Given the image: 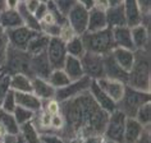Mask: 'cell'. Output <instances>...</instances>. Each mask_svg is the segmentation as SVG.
I'll list each match as a JSON object with an SVG mask.
<instances>
[{
	"label": "cell",
	"mask_w": 151,
	"mask_h": 143,
	"mask_svg": "<svg viewBox=\"0 0 151 143\" xmlns=\"http://www.w3.org/2000/svg\"><path fill=\"white\" fill-rule=\"evenodd\" d=\"M65 125L60 135L67 141H80L86 137L103 135L109 114L105 112L87 92L60 102Z\"/></svg>",
	"instance_id": "1"
},
{
	"label": "cell",
	"mask_w": 151,
	"mask_h": 143,
	"mask_svg": "<svg viewBox=\"0 0 151 143\" xmlns=\"http://www.w3.org/2000/svg\"><path fill=\"white\" fill-rule=\"evenodd\" d=\"M128 86L145 92L151 89L150 50H134V63L128 72Z\"/></svg>",
	"instance_id": "2"
},
{
	"label": "cell",
	"mask_w": 151,
	"mask_h": 143,
	"mask_svg": "<svg viewBox=\"0 0 151 143\" xmlns=\"http://www.w3.org/2000/svg\"><path fill=\"white\" fill-rule=\"evenodd\" d=\"M81 39L86 52L105 56L110 54L114 49V41H113L110 28H105L96 32H86L81 36Z\"/></svg>",
	"instance_id": "3"
},
{
	"label": "cell",
	"mask_w": 151,
	"mask_h": 143,
	"mask_svg": "<svg viewBox=\"0 0 151 143\" xmlns=\"http://www.w3.org/2000/svg\"><path fill=\"white\" fill-rule=\"evenodd\" d=\"M150 100H151L150 92L141 91V89L133 88L127 84L122 100L116 104V109L122 111L127 118H134L138 109L143 104L150 102Z\"/></svg>",
	"instance_id": "4"
},
{
	"label": "cell",
	"mask_w": 151,
	"mask_h": 143,
	"mask_svg": "<svg viewBox=\"0 0 151 143\" xmlns=\"http://www.w3.org/2000/svg\"><path fill=\"white\" fill-rule=\"evenodd\" d=\"M3 72H5L8 74L22 73L32 78L33 76L31 69V56L26 51L16 50V49H12L9 46L5 64L3 66Z\"/></svg>",
	"instance_id": "5"
},
{
	"label": "cell",
	"mask_w": 151,
	"mask_h": 143,
	"mask_svg": "<svg viewBox=\"0 0 151 143\" xmlns=\"http://www.w3.org/2000/svg\"><path fill=\"white\" fill-rule=\"evenodd\" d=\"M127 116L120 110H114L108 116V122L105 125L103 137L106 139H111L118 143H123L124 138V128H126Z\"/></svg>",
	"instance_id": "6"
},
{
	"label": "cell",
	"mask_w": 151,
	"mask_h": 143,
	"mask_svg": "<svg viewBox=\"0 0 151 143\" xmlns=\"http://www.w3.org/2000/svg\"><path fill=\"white\" fill-rule=\"evenodd\" d=\"M91 81L88 77L83 76L82 78L77 81H70L67 86H64L62 88L55 89V96L54 99L58 100L59 102H65L68 100H72L74 97L82 95V93L87 92L91 84Z\"/></svg>",
	"instance_id": "7"
},
{
	"label": "cell",
	"mask_w": 151,
	"mask_h": 143,
	"mask_svg": "<svg viewBox=\"0 0 151 143\" xmlns=\"http://www.w3.org/2000/svg\"><path fill=\"white\" fill-rule=\"evenodd\" d=\"M46 56L52 69H62L63 64L68 56L65 50V42H63L59 37H50L46 49Z\"/></svg>",
	"instance_id": "8"
},
{
	"label": "cell",
	"mask_w": 151,
	"mask_h": 143,
	"mask_svg": "<svg viewBox=\"0 0 151 143\" xmlns=\"http://www.w3.org/2000/svg\"><path fill=\"white\" fill-rule=\"evenodd\" d=\"M82 69L86 77L90 79L97 81L104 77V61L103 56L91 54V52H85V55L81 58Z\"/></svg>",
	"instance_id": "9"
},
{
	"label": "cell",
	"mask_w": 151,
	"mask_h": 143,
	"mask_svg": "<svg viewBox=\"0 0 151 143\" xmlns=\"http://www.w3.org/2000/svg\"><path fill=\"white\" fill-rule=\"evenodd\" d=\"M5 32H6L8 41H9V46L12 49L21 50V51H26L29 41L37 33L35 31H32V29L24 27V26H21V27L14 28V29H8Z\"/></svg>",
	"instance_id": "10"
},
{
	"label": "cell",
	"mask_w": 151,
	"mask_h": 143,
	"mask_svg": "<svg viewBox=\"0 0 151 143\" xmlns=\"http://www.w3.org/2000/svg\"><path fill=\"white\" fill-rule=\"evenodd\" d=\"M87 22H88V9L80 4L76 6L67 16V23L73 28L77 36H82L87 32Z\"/></svg>",
	"instance_id": "11"
},
{
	"label": "cell",
	"mask_w": 151,
	"mask_h": 143,
	"mask_svg": "<svg viewBox=\"0 0 151 143\" xmlns=\"http://www.w3.org/2000/svg\"><path fill=\"white\" fill-rule=\"evenodd\" d=\"M96 83L99 84V87L103 89L115 104H118L119 101L122 100L124 91H126V86H127L126 83H123V82H120V81L109 79V78H105V77L97 79Z\"/></svg>",
	"instance_id": "12"
},
{
	"label": "cell",
	"mask_w": 151,
	"mask_h": 143,
	"mask_svg": "<svg viewBox=\"0 0 151 143\" xmlns=\"http://www.w3.org/2000/svg\"><path fill=\"white\" fill-rule=\"evenodd\" d=\"M103 61H104V77L105 78L120 81V82H123V83L127 84L128 73L122 66H119L118 64H116V61L113 59L111 54L103 56Z\"/></svg>",
	"instance_id": "13"
},
{
	"label": "cell",
	"mask_w": 151,
	"mask_h": 143,
	"mask_svg": "<svg viewBox=\"0 0 151 143\" xmlns=\"http://www.w3.org/2000/svg\"><path fill=\"white\" fill-rule=\"evenodd\" d=\"M88 93L91 95L92 99L95 100V102L99 105L105 112L110 114V112L116 110V104L99 87V84L96 83V81H93V79L91 81V84H90V88H88Z\"/></svg>",
	"instance_id": "14"
},
{
	"label": "cell",
	"mask_w": 151,
	"mask_h": 143,
	"mask_svg": "<svg viewBox=\"0 0 151 143\" xmlns=\"http://www.w3.org/2000/svg\"><path fill=\"white\" fill-rule=\"evenodd\" d=\"M134 50H150V27L138 24L131 28Z\"/></svg>",
	"instance_id": "15"
},
{
	"label": "cell",
	"mask_w": 151,
	"mask_h": 143,
	"mask_svg": "<svg viewBox=\"0 0 151 143\" xmlns=\"http://www.w3.org/2000/svg\"><path fill=\"white\" fill-rule=\"evenodd\" d=\"M149 128H145L142 124H139L134 118H127L126 128H124V138L123 143H137L145 132Z\"/></svg>",
	"instance_id": "16"
},
{
	"label": "cell",
	"mask_w": 151,
	"mask_h": 143,
	"mask_svg": "<svg viewBox=\"0 0 151 143\" xmlns=\"http://www.w3.org/2000/svg\"><path fill=\"white\" fill-rule=\"evenodd\" d=\"M31 69H32V76L47 79L50 73L52 72V68L50 65L46 56V52L42 54L31 56Z\"/></svg>",
	"instance_id": "17"
},
{
	"label": "cell",
	"mask_w": 151,
	"mask_h": 143,
	"mask_svg": "<svg viewBox=\"0 0 151 143\" xmlns=\"http://www.w3.org/2000/svg\"><path fill=\"white\" fill-rule=\"evenodd\" d=\"M111 36H113V41H114V47L134 50L132 35H131V28L128 26L111 28Z\"/></svg>",
	"instance_id": "18"
},
{
	"label": "cell",
	"mask_w": 151,
	"mask_h": 143,
	"mask_svg": "<svg viewBox=\"0 0 151 143\" xmlns=\"http://www.w3.org/2000/svg\"><path fill=\"white\" fill-rule=\"evenodd\" d=\"M14 95H16L17 106L28 109L35 114L42 110V101L32 92H14Z\"/></svg>",
	"instance_id": "19"
},
{
	"label": "cell",
	"mask_w": 151,
	"mask_h": 143,
	"mask_svg": "<svg viewBox=\"0 0 151 143\" xmlns=\"http://www.w3.org/2000/svg\"><path fill=\"white\" fill-rule=\"evenodd\" d=\"M32 93L36 95L41 101L54 99L55 88L49 83L47 79L39 77H32Z\"/></svg>",
	"instance_id": "20"
},
{
	"label": "cell",
	"mask_w": 151,
	"mask_h": 143,
	"mask_svg": "<svg viewBox=\"0 0 151 143\" xmlns=\"http://www.w3.org/2000/svg\"><path fill=\"white\" fill-rule=\"evenodd\" d=\"M123 9H124V16H126L127 26L129 28L142 23L143 16H142L139 8H138L137 1H136V0H124Z\"/></svg>",
	"instance_id": "21"
},
{
	"label": "cell",
	"mask_w": 151,
	"mask_h": 143,
	"mask_svg": "<svg viewBox=\"0 0 151 143\" xmlns=\"http://www.w3.org/2000/svg\"><path fill=\"white\" fill-rule=\"evenodd\" d=\"M111 56L116 61L119 66H122L124 70L129 72L132 65L134 63V50H128V49H122V47H114L111 50Z\"/></svg>",
	"instance_id": "22"
},
{
	"label": "cell",
	"mask_w": 151,
	"mask_h": 143,
	"mask_svg": "<svg viewBox=\"0 0 151 143\" xmlns=\"http://www.w3.org/2000/svg\"><path fill=\"white\" fill-rule=\"evenodd\" d=\"M9 88L14 92H32V78L22 73L9 74Z\"/></svg>",
	"instance_id": "23"
},
{
	"label": "cell",
	"mask_w": 151,
	"mask_h": 143,
	"mask_svg": "<svg viewBox=\"0 0 151 143\" xmlns=\"http://www.w3.org/2000/svg\"><path fill=\"white\" fill-rule=\"evenodd\" d=\"M21 26H23V23H22V18L18 10L4 9L0 12V27L4 31L18 28Z\"/></svg>",
	"instance_id": "24"
},
{
	"label": "cell",
	"mask_w": 151,
	"mask_h": 143,
	"mask_svg": "<svg viewBox=\"0 0 151 143\" xmlns=\"http://www.w3.org/2000/svg\"><path fill=\"white\" fill-rule=\"evenodd\" d=\"M62 69L65 72V74L69 77L70 81H77L85 76L83 69H82L81 59L73 58V56H69V55L65 58V61H64Z\"/></svg>",
	"instance_id": "25"
},
{
	"label": "cell",
	"mask_w": 151,
	"mask_h": 143,
	"mask_svg": "<svg viewBox=\"0 0 151 143\" xmlns=\"http://www.w3.org/2000/svg\"><path fill=\"white\" fill-rule=\"evenodd\" d=\"M49 40H50V37L44 35L42 32H37L36 35L32 37V40L29 41L28 46H27V49H26V52H27L29 56L42 54V52H45L46 49H47Z\"/></svg>",
	"instance_id": "26"
},
{
	"label": "cell",
	"mask_w": 151,
	"mask_h": 143,
	"mask_svg": "<svg viewBox=\"0 0 151 143\" xmlns=\"http://www.w3.org/2000/svg\"><path fill=\"white\" fill-rule=\"evenodd\" d=\"M105 17H106V23L108 28H115V27H122V26H127L126 16H124V9L123 5L119 6H110L106 12H105Z\"/></svg>",
	"instance_id": "27"
},
{
	"label": "cell",
	"mask_w": 151,
	"mask_h": 143,
	"mask_svg": "<svg viewBox=\"0 0 151 143\" xmlns=\"http://www.w3.org/2000/svg\"><path fill=\"white\" fill-rule=\"evenodd\" d=\"M108 28L105 12L91 8L88 10V22H87V32H96Z\"/></svg>",
	"instance_id": "28"
},
{
	"label": "cell",
	"mask_w": 151,
	"mask_h": 143,
	"mask_svg": "<svg viewBox=\"0 0 151 143\" xmlns=\"http://www.w3.org/2000/svg\"><path fill=\"white\" fill-rule=\"evenodd\" d=\"M19 135L26 143H41V134L33 122H28L21 125Z\"/></svg>",
	"instance_id": "29"
},
{
	"label": "cell",
	"mask_w": 151,
	"mask_h": 143,
	"mask_svg": "<svg viewBox=\"0 0 151 143\" xmlns=\"http://www.w3.org/2000/svg\"><path fill=\"white\" fill-rule=\"evenodd\" d=\"M0 124L4 127L8 135H13V137L19 135V125L17 124L12 112L4 111L3 109H0Z\"/></svg>",
	"instance_id": "30"
},
{
	"label": "cell",
	"mask_w": 151,
	"mask_h": 143,
	"mask_svg": "<svg viewBox=\"0 0 151 143\" xmlns=\"http://www.w3.org/2000/svg\"><path fill=\"white\" fill-rule=\"evenodd\" d=\"M17 10H18V13H19V16L22 18V23H23L24 27L32 29V31H35V32H40V29H41L40 21L36 19V17L33 16V13L28 12L27 8H26L24 4H23V1L19 4Z\"/></svg>",
	"instance_id": "31"
},
{
	"label": "cell",
	"mask_w": 151,
	"mask_h": 143,
	"mask_svg": "<svg viewBox=\"0 0 151 143\" xmlns=\"http://www.w3.org/2000/svg\"><path fill=\"white\" fill-rule=\"evenodd\" d=\"M65 50H67V54L69 56L81 59L82 56L85 55V52H86L81 36H74L72 40H69L68 42H65Z\"/></svg>",
	"instance_id": "32"
},
{
	"label": "cell",
	"mask_w": 151,
	"mask_h": 143,
	"mask_svg": "<svg viewBox=\"0 0 151 143\" xmlns=\"http://www.w3.org/2000/svg\"><path fill=\"white\" fill-rule=\"evenodd\" d=\"M47 81L55 89L62 88L70 82L69 77L67 76L65 72H64L63 69H52V72L50 73V76H49V78H47Z\"/></svg>",
	"instance_id": "33"
},
{
	"label": "cell",
	"mask_w": 151,
	"mask_h": 143,
	"mask_svg": "<svg viewBox=\"0 0 151 143\" xmlns=\"http://www.w3.org/2000/svg\"><path fill=\"white\" fill-rule=\"evenodd\" d=\"M134 119L137 120L139 124H142L145 128H150V123H151V102L143 104L142 106L137 110V112H136Z\"/></svg>",
	"instance_id": "34"
},
{
	"label": "cell",
	"mask_w": 151,
	"mask_h": 143,
	"mask_svg": "<svg viewBox=\"0 0 151 143\" xmlns=\"http://www.w3.org/2000/svg\"><path fill=\"white\" fill-rule=\"evenodd\" d=\"M14 119H16V122L18 125H23V124L28 123V122H32L33 118H35V112L28 110V109H24V107H21V106H17L14 109V111L12 112Z\"/></svg>",
	"instance_id": "35"
},
{
	"label": "cell",
	"mask_w": 151,
	"mask_h": 143,
	"mask_svg": "<svg viewBox=\"0 0 151 143\" xmlns=\"http://www.w3.org/2000/svg\"><path fill=\"white\" fill-rule=\"evenodd\" d=\"M9 50V41L6 37V32L0 27V70H3V66L5 64V59Z\"/></svg>",
	"instance_id": "36"
},
{
	"label": "cell",
	"mask_w": 151,
	"mask_h": 143,
	"mask_svg": "<svg viewBox=\"0 0 151 143\" xmlns=\"http://www.w3.org/2000/svg\"><path fill=\"white\" fill-rule=\"evenodd\" d=\"M54 5L56 6V9L67 18V16L69 14V12L76 6L77 1L76 0H52Z\"/></svg>",
	"instance_id": "37"
},
{
	"label": "cell",
	"mask_w": 151,
	"mask_h": 143,
	"mask_svg": "<svg viewBox=\"0 0 151 143\" xmlns=\"http://www.w3.org/2000/svg\"><path fill=\"white\" fill-rule=\"evenodd\" d=\"M17 107V102H16V95H14V91L9 89L6 96L4 97V101L1 104V107L4 111H8V112H13L14 109Z\"/></svg>",
	"instance_id": "38"
},
{
	"label": "cell",
	"mask_w": 151,
	"mask_h": 143,
	"mask_svg": "<svg viewBox=\"0 0 151 143\" xmlns=\"http://www.w3.org/2000/svg\"><path fill=\"white\" fill-rule=\"evenodd\" d=\"M64 125H65V122H64V118L60 112L59 114H55V115H51V127H50V130L49 132L60 134V132L64 129Z\"/></svg>",
	"instance_id": "39"
},
{
	"label": "cell",
	"mask_w": 151,
	"mask_h": 143,
	"mask_svg": "<svg viewBox=\"0 0 151 143\" xmlns=\"http://www.w3.org/2000/svg\"><path fill=\"white\" fill-rule=\"evenodd\" d=\"M42 109L46 112L51 115H55V114H59L60 112V109H62V105L58 100L55 99H50V100H46V101H42Z\"/></svg>",
	"instance_id": "40"
},
{
	"label": "cell",
	"mask_w": 151,
	"mask_h": 143,
	"mask_svg": "<svg viewBox=\"0 0 151 143\" xmlns=\"http://www.w3.org/2000/svg\"><path fill=\"white\" fill-rule=\"evenodd\" d=\"M41 143H67V139H64L58 133L45 132V133H41Z\"/></svg>",
	"instance_id": "41"
},
{
	"label": "cell",
	"mask_w": 151,
	"mask_h": 143,
	"mask_svg": "<svg viewBox=\"0 0 151 143\" xmlns=\"http://www.w3.org/2000/svg\"><path fill=\"white\" fill-rule=\"evenodd\" d=\"M74 36H77L76 35V32L73 31V28L70 27L68 23H64L60 26V29H59V39L63 41V42H68L69 40H72Z\"/></svg>",
	"instance_id": "42"
},
{
	"label": "cell",
	"mask_w": 151,
	"mask_h": 143,
	"mask_svg": "<svg viewBox=\"0 0 151 143\" xmlns=\"http://www.w3.org/2000/svg\"><path fill=\"white\" fill-rule=\"evenodd\" d=\"M59 29L60 26L56 23L52 24H41L40 32H42L44 35H46L47 37H58L59 36Z\"/></svg>",
	"instance_id": "43"
},
{
	"label": "cell",
	"mask_w": 151,
	"mask_h": 143,
	"mask_svg": "<svg viewBox=\"0 0 151 143\" xmlns=\"http://www.w3.org/2000/svg\"><path fill=\"white\" fill-rule=\"evenodd\" d=\"M9 74L5 73L4 77L0 81V107H1V104L4 101V97L6 96V93L9 91Z\"/></svg>",
	"instance_id": "44"
},
{
	"label": "cell",
	"mask_w": 151,
	"mask_h": 143,
	"mask_svg": "<svg viewBox=\"0 0 151 143\" xmlns=\"http://www.w3.org/2000/svg\"><path fill=\"white\" fill-rule=\"evenodd\" d=\"M143 18L150 17L151 14V0H136Z\"/></svg>",
	"instance_id": "45"
},
{
	"label": "cell",
	"mask_w": 151,
	"mask_h": 143,
	"mask_svg": "<svg viewBox=\"0 0 151 143\" xmlns=\"http://www.w3.org/2000/svg\"><path fill=\"white\" fill-rule=\"evenodd\" d=\"M92 8L97 9V10H101V12H106L110 6H109L108 0H93V6Z\"/></svg>",
	"instance_id": "46"
},
{
	"label": "cell",
	"mask_w": 151,
	"mask_h": 143,
	"mask_svg": "<svg viewBox=\"0 0 151 143\" xmlns=\"http://www.w3.org/2000/svg\"><path fill=\"white\" fill-rule=\"evenodd\" d=\"M46 13H47V4L46 3H41V4L39 5V8L36 9V12L33 13V16L36 17L37 21H41V18H42Z\"/></svg>",
	"instance_id": "47"
},
{
	"label": "cell",
	"mask_w": 151,
	"mask_h": 143,
	"mask_svg": "<svg viewBox=\"0 0 151 143\" xmlns=\"http://www.w3.org/2000/svg\"><path fill=\"white\" fill-rule=\"evenodd\" d=\"M23 4H24L26 8H27L28 12L35 13L36 9L39 8V5L41 4V1H39V0H24Z\"/></svg>",
	"instance_id": "48"
},
{
	"label": "cell",
	"mask_w": 151,
	"mask_h": 143,
	"mask_svg": "<svg viewBox=\"0 0 151 143\" xmlns=\"http://www.w3.org/2000/svg\"><path fill=\"white\" fill-rule=\"evenodd\" d=\"M78 143H103V135H92L77 141Z\"/></svg>",
	"instance_id": "49"
},
{
	"label": "cell",
	"mask_w": 151,
	"mask_h": 143,
	"mask_svg": "<svg viewBox=\"0 0 151 143\" xmlns=\"http://www.w3.org/2000/svg\"><path fill=\"white\" fill-rule=\"evenodd\" d=\"M21 3H22L21 0H5V9L17 10Z\"/></svg>",
	"instance_id": "50"
},
{
	"label": "cell",
	"mask_w": 151,
	"mask_h": 143,
	"mask_svg": "<svg viewBox=\"0 0 151 143\" xmlns=\"http://www.w3.org/2000/svg\"><path fill=\"white\" fill-rule=\"evenodd\" d=\"M76 1H77V4L85 6V8L88 9V10L93 6V0H76Z\"/></svg>",
	"instance_id": "51"
},
{
	"label": "cell",
	"mask_w": 151,
	"mask_h": 143,
	"mask_svg": "<svg viewBox=\"0 0 151 143\" xmlns=\"http://www.w3.org/2000/svg\"><path fill=\"white\" fill-rule=\"evenodd\" d=\"M16 137L13 135H5V137H0V143H14Z\"/></svg>",
	"instance_id": "52"
},
{
	"label": "cell",
	"mask_w": 151,
	"mask_h": 143,
	"mask_svg": "<svg viewBox=\"0 0 151 143\" xmlns=\"http://www.w3.org/2000/svg\"><path fill=\"white\" fill-rule=\"evenodd\" d=\"M137 143H150V128L145 132V134L142 135V138Z\"/></svg>",
	"instance_id": "53"
},
{
	"label": "cell",
	"mask_w": 151,
	"mask_h": 143,
	"mask_svg": "<svg viewBox=\"0 0 151 143\" xmlns=\"http://www.w3.org/2000/svg\"><path fill=\"white\" fill-rule=\"evenodd\" d=\"M109 3V6H119V5H123L124 0H108Z\"/></svg>",
	"instance_id": "54"
},
{
	"label": "cell",
	"mask_w": 151,
	"mask_h": 143,
	"mask_svg": "<svg viewBox=\"0 0 151 143\" xmlns=\"http://www.w3.org/2000/svg\"><path fill=\"white\" fill-rule=\"evenodd\" d=\"M5 135H8L6 134V132H5V129H4V127L0 124V137H5Z\"/></svg>",
	"instance_id": "55"
},
{
	"label": "cell",
	"mask_w": 151,
	"mask_h": 143,
	"mask_svg": "<svg viewBox=\"0 0 151 143\" xmlns=\"http://www.w3.org/2000/svg\"><path fill=\"white\" fill-rule=\"evenodd\" d=\"M5 9V0H0V12Z\"/></svg>",
	"instance_id": "56"
},
{
	"label": "cell",
	"mask_w": 151,
	"mask_h": 143,
	"mask_svg": "<svg viewBox=\"0 0 151 143\" xmlns=\"http://www.w3.org/2000/svg\"><path fill=\"white\" fill-rule=\"evenodd\" d=\"M14 143H26V142L22 139L21 135H17V137H16V142H14Z\"/></svg>",
	"instance_id": "57"
},
{
	"label": "cell",
	"mask_w": 151,
	"mask_h": 143,
	"mask_svg": "<svg viewBox=\"0 0 151 143\" xmlns=\"http://www.w3.org/2000/svg\"><path fill=\"white\" fill-rule=\"evenodd\" d=\"M103 143H118V142L111 141V139H106V138H104V137H103Z\"/></svg>",
	"instance_id": "58"
},
{
	"label": "cell",
	"mask_w": 151,
	"mask_h": 143,
	"mask_svg": "<svg viewBox=\"0 0 151 143\" xmlns=\"http://www.w3.org/2000/svg\"><path fill=\"white\" fill-rule=\"evenodd\" d=\"M39 1H41V3H47L49 0H39Z\"/></svg>",
	"instance_id": "59"
},
{
	"label": "cell",
	"mask_w": 151,
	"mask_h": 143,
	"mask_svg": "<svg viewBox=\"0 0 151 143\" xmlns=\"http://www.w3.org/2000/svg\"><path fill=\"white\" fill-rule=\"evenodd\" d=\"M21 1H24V0H21Z\"/></svg>",
	"instance_id": "60"
}]
</instances>
